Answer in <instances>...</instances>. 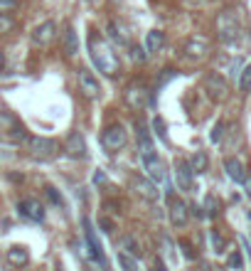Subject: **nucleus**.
I'll list each match as a JSON object with an SVG mask.
<instances>
[{
  "mask_svg": "<svg viewBox=\"0 0 251 271\" xmlns=\"http://www.w3.org/2000/svg\"><path fill=\"white\" fill-rule=\"evenodd\" d=\"M239 89H241V91L251 89V64L241 69V77H239Z\"/></svg>",
  "mask_w": 251,
  "mask_h": 271,
  "instance_id": "bb28decb",
  "label": "nucleus"
},
{
  "mask_svg": "<svg viewBox=\"0 0 251 271\" xmlns=\"http://www.w3.org/2000/svg\"><path fill=\"white\" fill-rule=\"evenodd\" d=\"M84 229H86V239H89V256L104 266V246H101V241L96 237V229H94L91 219H84Z\"/></svg>",
  "mask_w": 251,
  "mask_h": 271,
  "instance_id": "9d476101",
  "label": "nucleus"
},
{
  "mask_svg": "<svg viewBox=\"0 0 251 271\" xmlns=\"http://www.w3.org/2000/svg\"><path fill=\"white\" fill-rule=\"evenodd\" d=\"M222 133H224V123L219 121V123L212 128V136H209V138H212V143H219V141H222Z\"/></svg>",
  "mask_w": 251,
  "mask_h": 271,
  "instance_id": "f704fd0d",
  "label": "nucleus"
},
{
  "mask_svg": "<svg viewBox=\"0 0 251 271\" xmlns=\"http://www.w3.org/2000/svg\"><path fill=\"white\" fill-rule=\"evenodd\" d=\"M64 153L69 158H86V141L82 133H72L64 143Z\"/></svg>",
  "mask_w": 251,
  "mask_h": 271,
  "instance_id": "dca6fc26",
  "label": "nucleus"
},
{
  "mask_svg": "<svg viewBox=\"0 0 251 271\" xmlns=\"http://www.w3.org/2000/svg\"><path fill=\"white\" fill-rule=\"evenodd\" d=\"M204 89L209 91V96L217 99V101L226 99V94H229V87H226V82H224L219 74H209L207 82H204Z\"/></svg>",
  "mask_w": 251,
  "mask_h": 271,
  "instance_id": "ddd939ff",
  "label": "nucleus"
},
{
  "mask_svg": "<svg viewBox=\"0 0 251 271\" xmlns=\"http://www.w3.org/2000/svg\"><path fill=\"white\" fill-rule=\"evenodd\" d=\"M8 259L15 264V266H23V264H28L30 254L25 246H10V251H8Z\"/></svg>",
  "mask_w": 251,
  "mask_h": 271,
  "instance_id": "5701e85b",
  "label": "nucleus"
},
{
  "mask_svg": "<svg viewBox=\"0 0 251 271\" xmlns=\"http://www.w3.org/2000/svg\"><path fill=\"white\" fill-rule=\"evenodd\" d=\"M118 264L123 266V271H136V261H133V256H128V254H118Z\"/></svg>",
  "mask_w": 251,
  "mask_h": 271,
  "instance_id": "c756f323",
  "label": "nucleus"
},
{
  "mask_svg": "<svg viewBox=\"0 0 251 271\" xmlns=\"http://www.w3.org/2000/svg\"><path fill=\"white\" fill-rule=\"evenodd\" d=\"M77 77H79V91L86 99H99L101 96V84H99V79L89 69H79Z\"/></svg>",
  "mask_w": 251,
  "mask_h": 271,
  "instance_id": "6e6552de",
  "label": "nucleus"
},
{
  "mask_svg": "<svg viewBox=\"0 0 251 271\" xmlns=\"http://www.w3.org/2000/svg\"><path fill=\"white\" fill-rule=\"evenodd\" d=\"M57 37V25L52 20H47V23H42V25H37L35 30H32V45L35 47H47V45H52Z\"/></svg>",
  "mask_w": 251,
  "mask_h": 271,
  "instance_id": "1a4fd4ad",
  "label": "nucleus"
},
{
  "mask_svg": "<svg viewBox=\"0 0 251 271\" xmlns=\"http://www.w3.org/2000/svg\"><path fill=\"white\" fill-rule=\"evenodd\" d=\"M128 50H131V60H133V62H145V57H148V55H145V50L138 47V45H131Z\"/></svg>",
  "mask_w": 251,
  "mask_h": 271,
  "instance_id": "7c9ffc66",
  "label": "nucleus"
},
{
  "mask_svg": "<svg viewBox=\"0 0 251 271\" xmlns=\"http://www.w3.org/2000/svg\"><path fill=\"white\" fill-rule=\"evenodd\" d=\"M89 52H91V60H94L96 69H99L101 74H106V77H116V74H118V69H121L118 55L113 52L111 45H109L104 37H99L96 32L89 35Z\"/></svg>",
  "mask_w": 251,
  "mask_h": 271,
  "instance_id": "f257e3e1",
  "label": "nucleus"
},
{
  "mask_svg": "<svg viewBox=\"0 0 251 271\" xmlns=\"http://www.w3.org/2000/svg\"><path fill=\"white\" fill-rule=\"evenodd\" d=\"M123 99H126V104L133 109V111H140L145 104H148V99H150V91L148 87L143 84V82H131L126 91H123Z\"/></svg>",
  "mask_w": 251,
  "mask_h": 271,
  "instance_id": "423d86ee",
  "label": "nucleus"
},
{
  "mask_svg": "<svg viewBox=\"0 0 251 271\" xmlns=\"http://www.w3.org/2000/svg\"><path fill=\"white\" fill-rule=\"evenodd\" d=\"M3 67H5V55L0 52V72H3Z\"/></svg>",
  "mask_w": 251,
  "mask_h": 271,
  "instance_id": "ea45409f",
  "label": "nucleus"
},
{
  "mask_svg": "<svg viewBox=\"0 0 251 271\" xmlns=\"http://www.w3.org/2000/svg\"><path fill=\"white\" fill-rule=\"evenodd\" d=\"M140 160H143V168L148 170L150 180L155 182V185H163V182L167 180L165 165H163V160L158 158V153L155 151H143L140 153Z\"/></svg>",
  "mask_w": 251,
  "mask_h": 271,
  "instance_id": "20e7f679",
  "label": "nucleus"
},
{
  "mask_svg": "<svg viewBox=\"0 0 251 271\" xmlns=\"http://www.w3.org/2000/svg\"><path fill=\"white\" fill-rule=\"evenodd\" d=\"M217 32H219V40L222 42H234L239 37V20L231 10H224L217 20Z\"/></svg>",
  "mask_w": 251,
  "mask_h": 271,
  "instance_id": "0eeeda50",
  "label": "nucleus"
},
{
  "mask_svg": "<svg viewBox=\"0 0 251 271\" xmlns=\"http://www.w3.org/2000/svg\"><path fill=\"white\" fill-rule=\"evenodd\" d=\"M207 52H209V42L204 37H192V40L185 42V55L190 60H204Z\"/></svg>",
  "mask_w": 251,
  "mask_h": 271,
  "instance_id": "f8f14e48",
  "label": "nucleus"
},
{
  "mask_svg": "<svg viewBox=\"0 0 251 271\" xmlns=\"http://www.w3.org/2000/svg\"><path fill=\"white\" fill-rule=\"evenodd\" d=\"M101 143H104V148L109 153L121 151V148L128 143V131H126V126H123V123H111V126L104 131Z\"/></svg>",
  "mask_w": 251,
  "mask_h": 271,
  "instance_id": "7ed1b4c3",
  "label": "nucleus"
},
{
  "mask_svg": "<svg viewBox=\"0 0 251 271\" xmlns=\"http://www.w3.org/2000/svg\"><path fill=\"white\" fill-rule=\"evenodd\" d=\"M109 37L113 40V45H118V47H131V32H128V28L123 23L111 20L109 23Z\"/></svg>",
  "mask_w": 251,
  "mask_h": 271,
  "instance_id": "4468645a",
  "label": "nucleus"
},
{
  "mask_svg": "<svg viewBox=\"0 0 251 271\" xmlns=\"http://www.w3.org/2000/svg\"><path fill=\"white\" fill-rule=\"evenodd\" d=\"M15 3H18V0H0V13L13 10V8H15Z\"/></svg>",
  "mask_w": 251,
  "mask_h": 271,
  "instance_id": "c9c22d12",
  "label": "nucleus"
},
{
  "mask_svg": "<svg viewBox=\"0 0 251 271\" xmlns=\"http://www.w3.org/2000/svg\"><path fill=\"white\" fill-rule=\"evenodd\" d=\"M224 170H226V175L234 182L246 180V170H244V163H241L239 158H226V160H224Z\"/></svg>",
  "mask_w": 251,
  "mask_h": 271,
  "instance_id": "6ab92c4d",
  "label": "nucleus"
},
{
  "mask_svg": "<svg viewBox=\"0 0 251 271\" xmlns=\"http://www.w3.org/2000/svg\"><path fill=\"white\" fill-rule=\"evenodd\" d=\"M101 227H104V232H113V222H111V219H101Z\"/></svg>",
  "mask_w": 251,
  "mask_h": 271,
  "instance_id": "e433bc0d",
  "label": "nucleus"
},
{
  "mask_svg": "<svg viewBox=\"0 0 251 271\" xmlns=\"http://www.w3.org/2000/svg\"><path fill=\"white\" fill-rule=\"evenodd\" d=\"M30 155L35 158V160H52L59 151V146H57L52 138H42V136H35V138H30Z\"/></svg>",
  "mask_w": 251,
  "mask_h": 271,
  "instance_id": "39448f33",
  "label": "nucleus"
},
{
  "mask_svg": "<svg viewBox=\"0 0 251 271\" xmlns=\"http://www.w3.org/2000/svg\"><path fill=\"white\" fill-rule=\"evenodd\" d=\"M155 271H165V266H163L160 261H155Z\"/></svg>",
  "mask_w": 251,
  "mask_h": 271,
  "instance_id": "a19ab883",
  "label": "nucleus"
},
{
  "mask_svg": "<svg viewBox=\"0 0 251 271\" xmlns=\"http://www.w3.org/2000/svg\"><path fill=\"white\" fill-rule=\"evenodd\" d=\"M204 207H207V214H209V217H214V214L219 212V202H217V197H214V195H207Z\"/></svg>",
  "mask_w": 251,
  "mask_h": 271,
  "instance_id": "c85d7f7f",
  "label": "nucleus"
},
{
  "mask_svg": "<svg viewBox=\"0 0 251 271\" xmlns=\"http://www.w3.org/2000/svg\"><path fill=\"white\" fill-rule=\"evenodd\" d=\"M180 249H182V254H185V259H190V261H192V259H195L197 254H195V249H192V244H190V241H180Z\"/></svg>",
  "mask_w": 251,
  "mask_h": 271,
  "instance_id": "473e14b6",
  "label": "nucleus"
},
{
  "mask_svg": "<svg viewBox=\"0 0 251 271\" xmlns=\"http://www.w3.org/2000/svg\"><path fill=\"white\" fill-rule=\"evenodd\" d=\"M18 210H20L23 217H28V219H32V222H42V219H45V207H42V202L35 200V197L23 200V202L18 205Z\"/></svg>",
  "mask_w": 251,
  "mask_h": 271,
  "instance_id": "9b49d317",
  "label": "nucleus"
},
{
  "mask_svg": "<svg viewBox=\"0 0 251 271\" xmlns=\"http://www.w3.org/2000/svg\"><path fill=\"white\" fill-rule=\"evenodd\" d=\"M244 190H246V195L251 197V175H246V180H244Z\"/></svg>",
  "mask_w": 251,
  "mask_h": 271,
  "instance_id": "4c0bfd02",
  "label": "nucleus"
},
{
  "mask_svg": "<svg viewBox=\"0 0 251 271\" xmlns=\"http://www.w3.org/2000/svg\"><path fill=\"white\" fill-rule=\"evenodd\" d=\"M153 128H155V133L160 136V141H167V133H165V123H163V119H160V116H155V119H153Z\"/></svg>",
  "mask_w": 251,
  "mask_h": 271,
  "instance_id": "2f4dec72",
  "label": "nucleus"
},
{
  "mask_svg": "<svg viewBox=\"0 0 251 271\" xmlns=\"http://www.w3.org/2000/svg\"><path fill=\"white\" fill-rule=\"evenodd\" d=\"M207 165H209V160H207V153L204 151H197L195 155L190 158V168H192V173H204Z\"/></svg>",
  "mask_w": 251,
  "mask_h": 271,
  "instance_id": "b1692460",
  "label": "nucleus"
},
{
  "mask_svg": "<svg viewBox=\"0 0 251 271\" xmlns=\"http://www.w3.org/2000/svg\"><path fill=\"white\" fill-rule=\"evenodd\" d=\"M175 180H177V187L190 192L192 190V168L185 163V160H177L175 163Z\"/></svg>",
  "mask_w": 251,
  "mask_h": 271,
  "instance_id": "2eb2a0df",
  "label": "nucleus"
},
{
  "mask_svg": "<svg viewBox=\"0 0 251 271\" xmlns=\"http://www.w3.org/2000/svg\"><path fill=\"white\" fill-rule=\"evenodd\" d=\"M23 138H25V126L18 121V116L10 111H0V141L15 146Z\"/></svg>",
  "mask_w": 251,
  "mask_h": 271,
  "instance_id": "f03ea898",
  "label": "nucleus"
},
{
  "mask_svg": "<svg viewBox=\"0 0 251 271\" xmlns=\"http://www.w3.org/2000/svg\"><path fill=\"white\" fill-rule=\"evenodd\" d=\"M94 182H106V175H104V173H96V175H94Z\"/></svg>",
  "mask_w": 251,
  "mask_h": 271,
  "instance_id": "58836bf2",
  "label": "nucleus"
},
{
  "mask_svg": "<svg viewBox=\"0 0 251 271\" xmlns=\"http://www.w3.org/2000/svg\"><path fill=\"white\" fill-rule=\"evenodd\" d=\"M64 52H67L69 57H74V55L79 52V42H77L74 28H67V30H64Z\"/></svg>",
  "mask_w": 251,
  "mask_h": 271,
  "instance_id": "4be33fe9",
  "label": "nucleus"
},
{
  "mask_svg": "<svg viewBox=\"0 0 251 271\" xmlns=\"http://www.w3.org/2000/svg\"><path fill=\"white\" fill-rule=\"evenodd\" d=\"M212 246H214V251H217V254H222V251H224V239H222V234H219V232H212Z\"/></svg>",
  "mask_w": 251,
  "mask_h": 271,
  "instance_id": "72a5a7b5",
  "label": "nucleus"
},
{
  "mask_svg": "<svg viewBox=\"0 0 251 271\" xmlns=\"http://www.w3.org/2000/svg\"><path fill=\"white\" fill-rule=\"evenodd\" d=\"M249 217H251V214H249Z\"/></svg>",
  "mask_w": 251,
  "mask_h": 271,
  "instance_id": "37998d69",
  "label": "nucleus"
},
{
  "mask_svg": "<svg viewBox=\"0 0 251 271\" xmlns=\"http://www.w3.org/2000/svg\"><path fill=\"white\" fill-rule=\"evenodd\" d=\"M118 249H123V254H128V256H133V259H140V254H143V249H140V241L133 237V234H126V237H121L118 239Z\"/></svg>",
  "mask_w": 251,
  "mask_h": 271,
  "instance_id": "aec40b11",
  "label": "nucleus"
},
{
  "mask_svg": "<svg viewBox=\"0 0 251 271\" xmlns=\"http://www.w3.org/2000/svg\"><path fill=\"white\" fill-rule=\"evenodd\" d=\"M89 3H91V5H99V3H101V0H89Z\"/></svg>",
  "mask_w": 251,
  "mask_h": 271,
  "instance_id": "79ce46f5",
  "label": "nucleus"
},
{
  "mask_svg": "<svg viewBox=\"0 0 251 271\" xmlns=\"http://www.w3.org/2000/svg\"><path fill=\"white\" fill-rule=\"evenodd\" d=\"M165 45V32L163 30H150L145 37V52H160Z\"/></svg>",
  "mask_w": 251,
  "mask_h": 271,
  "instance_id": "412c9836",
  "label": "nucleus"
},
{
  "mask_svg": "<svg viewBox=\"0 0 251 271\" xmlns=\"http://www.w3.org/2000/svg\"><path fill=\"white\" fill-rule=\"evenodd\" d=\"M226 269H231V271L244 269V256H241V251H231V254L226 256Z\"/></svg>",
  "mask_w": 251,
  "mask_h": 271,
  "instance_id": "393cba45",
  "label": "nucleus"
},
{
  "mask_svg": "<svg viewBox=\"0 0 251 271\" xmlns=\"http://www.w3.org/2000/svg\"><path fill=\"white\" fill-rule=\"evenodd\" d=\"M187 219H190L187 205H185L182 200H172V202H170V222H172L175 227H185Z\"/></svg>",
  "mask_w": 251,
  "mask_h": 271,
  "instance_id": "f3484780",
  "label": "nucleus"
},
{
  "mask_svg": "<svg viewBox=\"0 0 251 271\" xmlns=\"http://www.w3.org/2000/svg\"><path fill=\"white\" fill-rule=\"evenodd\" d=\"M45 195L50 197V202H52V205H57V207H64V200H62V195L57 192L52 185H47V187H45Z\"/></svg>",
  "mask_w": 251,
  "mask_h": 271,
  "instance_id": "a878e982",
  "label": "nucleus"
},
{
  "mask_svg": "<svg viewBox=\"0 0 251 271\" xmlns=\"http://www.w3.org/2000/svg\"><path fill=\"white\" fill-rule=\"evenodd\" d=\"M15 28V20L10 18V15H5V13H0V35H5V32H10Z\"/></svg>",
  "mask_w": 251,
  "mask_h": 271,
  "instance_id": "cd10ccee",
  "label": "nucleus"
},
{
  "mask_svg": "<svg viewBox=\"0 0 251 271\" xmlns=\"http://www.w3.org/2000/svg\"><path fill=\"white\" fill-rule=\"evenodd\" d=\"M133 187L138 190L140 197H145V200H150V202H155V200L160 197V192H158L155 182L145 180V178H133Z\"/></svg>",
  "mask_w": 251,
  "mask_h": 271,
  "instance_id": "a211bd4d",
  "label": "nucleus"
}]
</instances>
